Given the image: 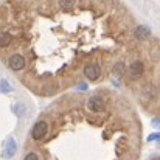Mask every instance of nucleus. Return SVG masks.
I'll return each instance as SVG.
<instances>
[{"label": "nucleus", "instance_id": "6", "mask_svg": "<svg viewBox=\"0 0 160 160\" xmlns=\"http://www.w3.org/2000/svg\"><path fill=\"white\" fill-rule=\"evenodd\" d=\"M149 34H151V31H149V28H146V27H137V30H135V36H137V39H140V41H145L146 38H149Z\"/></svg>", "mask_w": 160, "mask_h": 160}, {"label": "nucleus", "instance_id": "11", "mask_svg": "<svg viewBox=\"0 0 160 160\" xmlns=\"http://www.w3.org/2000/svg\"><path fill=\"white\" fill-rule=\"evenodd\" d=\"M12 110H14V113H17L19 117H22L23 115V110H25V106L19 103V104H16V106L12 107Z\"/></svg>", "mask_w": 160, "mask_h": 160}, {"label": "nucleus", "instance_id": "12", "mask_svg": "<svg viewBox=\"0 0 160 160\" xmlns=\"http://www.w3.org/2000/svg\"><path fill=\"white\" fill-rule=\"evenodd\" d=\"M152 126H154V128H159V129H160V118L152 120Z\"/></svg>", "mask_w": 160, "mask_h": 160}, {"label": "nucleus", "instance_id": "1", "mask_svg": "<svg viewBox=\"0 0 160 160\" xmlns=\"http://www.w3.org/2000/svg\"><path fill=\"white\" fill-rule=\"evenodd\" d=\"M48 131H50V124L45 118L36 121L33 129H31V140L33 142H42L48 135Z\"/></svg>", "mask_w": 160, "mask_h": 160}, {"label": "nucleus", "instance_id": "7", "mask_svg": "<svg viewBox=\"0 0 160 160\" xmlns=\"http://www.w3.org/2000/svg\"><path fill=\"white\" fill-rule=\"evenodd\" d=\"M143 62H140V61H134L132 64H131V73L134 75V76H140L142 73H143Z\"/></svg>", "mask_w": 160, "mask_h": 160}, {"label": "nucleus", "instance_id": "13", "mask_svg": "<svg viewBox=\"0 0 160 160\" xmlns=\"http://www.w3.org/2000/svg\"><path fill=\"white\" fill-rule=\"evenodd\" d=\"M159 138H160V134H152V135H149L148 140L151 142V140H159Z\"/></svg>", "mask_w": 160, "mask_h": 160}, {"label": "nucleus", "instance_id": "3", "mask_svg": "<svg viewBox=\"0 0 160 160\" xmlns=\"http://www.w3.org/2000/svg\"><path fill=\"white\" fill-rule=\"evenodd\" d=\"M25 65H27V59H25L22 54H19V53L11 54V56H9V59H8V67H9L11 70H14V72L22 70Z\"/></svg>", "mask_w": 160, "mask_h": 160}, {"label": "nucleus", "instance_id": "9", "mask_svg": "<svg viewBox=\"0 0 160 160\" xmlns=\"http://www.w3.org/2000/svg\"><path fill=\"white\" fill-rule=\"evenodd\" d=\"M75 2L76 0H59V5L62 9H70L72 6H75Z\"/></svg>", "mask_w": 160, "mask_h": 160}, {"label": "nucleus", "instance_id": "2", "mask_svg": "<svg viewBox=\"0 0 160 160\" xmlns=\"http://www.w3.org/2000/svg\"><path fill=\"white\" fill-rule=\"evenodd\" d=\"M86 106H87V109H89L90 112H93V113H101V112H104V109H106V103H104V100H103L101 97L93 95V97H90V98L87 100Z\"/></svg>", "mask_w": 160, "mask_h": 160}, {"label": "nucleus", "instance_id": "10", "mask_svg": "<svg viewBox=\"0 0 160 160\" xmlns=\"http://www.w3.org/2000/svg\"><path fill=\"white\" fill-rule=\"evenodd\" d=\"M0 90H2L3 93H8V92H11V90H12V87L8 84V81H6V79H2V81H0Z\"/></svg>", "mask_w": 160, "mask_h": 160}, {"label": "nucleus", "instance_id": "5", "mask_svg": "<svg viewBox=\"0 0 160 160\" xmlns=\"http://www.w3.org/2000/svg\"><path fill=\"white\" fill-rule=\"evenodd\" d=\"M17 151V145H16V140L14 138H8L6 140V145H5V149H3V154L2 157L3 159H11Z\"/></svg>", "mask_w": 160, "mask_h": 160}, {"label": "nucleus", "instance_id": "8", "mask_svg": "<svg viewBox=\"0 0 160 160\" xmlns=\"http://www.w3.org/2000/svg\"><path fill=\"white\" fill-rule=\"evenodd\" d=\"M12 42V36L6 31H0V47H8L9 44Z\"/></svg>", "mask_w": 160, "mask_h": 160}, {"label": "nucleus", "instance_id": "4", "mask_svg": "<svg viewBox=\"0 0 160 160\" xmlns=\"http://www.w3.org/2000/svg\"><path fill=\"white\" fill-rule=\"evenodd\" d=\"M100 75H101V68H100L97 64H87V65L84 67V76L89 78L90 81L98 79Z\"/></svg>", "mask_w": 160, "mask_h": 160}]
</instances>
